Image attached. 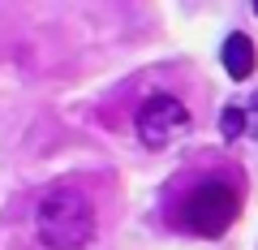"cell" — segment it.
<instances>
[{
  "instance_id": "3957f363",
  "label": "cell",
  "mask_w": 258,
  "mask_h": 250,
  "mask_svg": "<svg viewBox=\"0 0 258 250\" xmlns=\"http://www.w3.org/2000/svg\"><path fill=\"white\" fill-rule=\"evenodd\" d=\"M134 125H138L142 147L164 151V147H172V142H176V134H185V125H189V108H185L176 95L159 91V95H147V99H142Z\"/></svg>"
},
{
  "instance_id": "5b68a950",
  "label": "cell",
  "mask_w": 258,
  "mask_h": 250,
  "mask_svg": "<svg viewBox=\"0 0 258 250\" xmlns=\"http://www.w3.org/2000/svg\"><path fill=\"white\" fill-rule=\"evenodd\" d=\"M241 130H245V112H241V108H224L220 112V134H224V138H241Z\"/></svg>"
},
{
  "instance_id": "277c9868",
  "label": "cell",
  "mask_w": 258,
  "mask_h": 250,
  "mask_svg": "<svg viewBox=\"0 0 258 250\" xmlns=\"http://www.w3.org/2000/svg\"><path fill=\"white\" fill-rule=\"evenodd\" d=\"M224 74L232 78V82H245L249 74H254V65H258V52H254V39L249 35H241V30H232L228 39H224Z\"/></svg>"
},
{
  "instance_id": "7a4b0ae2",
  "label": "cell",
  "mask_w": 258,
  "mask_h": 250,
  "mask_svg": "<svg viewBox=\"0 0 258 250\" xmlns=\"http://www.w3.org/2000/svg\"><path fill=\"white\" fill-rule=\"evenodd\" d=\"M241 203H237V190L224 181H215V177H207V181H198L189 190V194L176 203L172 220L181 224L185 233H194V237H224V233L232 229V220H237Z\"/></svg>"
},
{
  "instance_id": "6da1fadb",
  "label": "cell",
  "mask_w": 258,
  "mask_h": 250,
  "mask_svg": "<svg viewBox=\"0 0 258 250\" xmlns=\"http://www.w3.org/2000/svg\"><path fill=\"white\" fill-rule=\"evenodd\" d=\"M35 229L47 250H78L95 237V207L82 190H52L35 212Z\"/></svg>"
},
{
  "instance_id": "8992f818",
  "label": "cell",
  "mask_w": 258,
  "mask_h": 250,
  "mask_svg": "<svg viewBox=\"0 0 258 250\" xmlns=\"http://www.w3.org/2000/svg\"><path fill=\"white\" fill-rule=\"evenodd\" d=\"M254 13H258V0H254Z\"/></svg>"
}]
</instances>
